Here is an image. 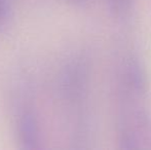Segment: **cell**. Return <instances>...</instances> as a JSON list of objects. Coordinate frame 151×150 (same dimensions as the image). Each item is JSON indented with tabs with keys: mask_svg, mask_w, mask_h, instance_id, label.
Masks as SVG:
<instances>
[{
	"mask_svg": "<svg viewBox=\"0 0 151 150\" xmlns=\"http://www.w3.org/2000/svg\"><path fill=\"white\" fill-rule=\"evenodd\" d=\"M6 12V4L4 0H0V21L1 19H3V17L5 16Z\"/></svg>",
	"mask_w": 151,
	"mask_h": 150,
	"instance_id": "2",
	"label": "cell"
},
{
	"mask_svg": "<svg viewBox=\"0 0 151 150\" xmlns=\"http://www.w3.org/2000/svg\"><path fill=\"white\" fill-rule=\"evenodd\" d=\"M106 2L110 16L120 22L131 19L136 8V0H106Z\"/></svg>",
	"mask_w": 151,
	"mask_h": 150,
	"instance_id": "1",
	"label": "cell"
}]
</instances>
